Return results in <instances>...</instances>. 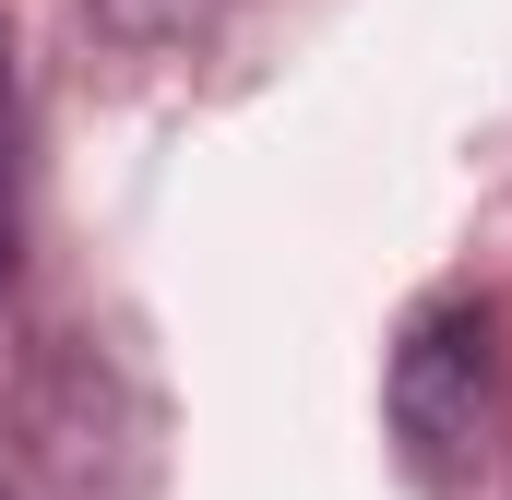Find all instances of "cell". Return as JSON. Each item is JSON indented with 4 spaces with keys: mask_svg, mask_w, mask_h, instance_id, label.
Wrapping results in <instances>:
<instances>
[{
    "mask_svg": "<svg viewBox=\"0 0 512 500\" xmlns=\"http://www.w3.org/2000/svg\"><path fill=\"white\" fill-rule=\"evenodd\" d=\"M489 429H501V334L489 310H429L405 346H393V441L429 489H465L489 465Z\"/></svg>",
    "mask_w": 512,
    "mask_h": 500,
    "instance_id": "obj_1",
    "label": "cell"
}]
</instances>
